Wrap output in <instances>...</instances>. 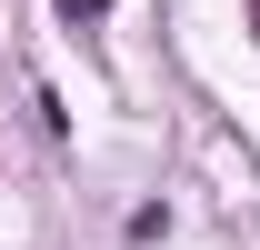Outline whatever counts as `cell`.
Wrapping results in <instances>:
<instances>
[{
	"mask_svg": "<svg viewBox=\"0 0 260 250\" xmlns=\"http://www.w3.org/2000/svg\"><path fill=\"white\" fill-rule=\"evenodd\" d=\"M60 20H70V30H100V20H110V0H60Z\"/></svg>",
	"mask_w": 260,
	"mask_h": 250,
	"instance_id": "1",
	"label": "cell"
},
{
	"mask_svg": "<svg viewBox=\"0 0 260 250\" xmlns=\"http://www.w3.org/2000/svg\"><path fill=\"white\" fill-rule=\"evenodd\" d=\"M250 20H260V0H250Z\"/></svg>",
	"mask_w": 260,
	"mask_h": 250,
	"instance_id": "2",
	"label": "cell"
}]
</instances>
